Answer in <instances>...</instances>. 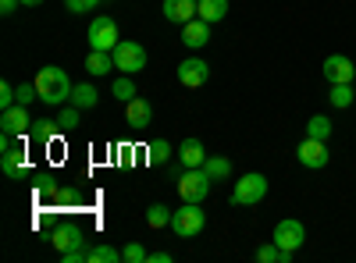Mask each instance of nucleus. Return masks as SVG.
<instances>
[{
	"label": "nucleus",
	"instance_id": "obj_34",
	"mask_svg": "<svg viewBox=\"0 0 356 263\" xmlns=\"http://www.w3.org/2000/svg\"><path fill=\"white\" fill-rule=\"evenodd\" d=\"M18 103V96H15V85L11 82H4V85H0V110H11Z\"/></svg>",
	"mask_w": 356,
	"mask_h": 263
},
{
	"label": "nucleus",
	"instance_id": "obj_13",
	"mask_svg": "<svg viewBox=\"0 0 356 263\" xmlns=\"http://www.w3.org/2000/svg\"><path fill=\"white\" fill-rule=\"evenodd\" d=\"M196 8H200V0H164V22L186 25L196 18Z\"/></svg>",
	"mask_w": 356,
	"mask_h": 263
},
{
	"label": "nucleus",
	"instance_id": "obj_37",
	"mask_svg": "<svg viewBox=\"0 0 356 263\" xmlns=\"http://www.w3.org/2000/svg\"><path fill=\"white\" fill-rule=\"evenodd\" d=\"M146 260H150V263H171V253H150V256H146Z\"/></svg>",
	"mask_w": 356,
	"mask_h": 263
},
{
	"label": "nucleus",
	"instance_id": "obj_24",
	"mask_svg": "<svg viewBox=\"0 0 356 263\" xmlns=\"http://www.w3.org/2000/svg\"><path fill=\"white\" fill-rule=\"evenodd\" d=\"M111 93L122 100V103H132L139 93H136V82H132V75H118L114 78V85H111Z\"/></svg>",
	"mask_w": 356,
	"mask_h": 263
},
{
	"label": "nucleus",
	"instance_id": "obj_18",
	"mask_svg": "<svg viewBox=\"0 0 356 263\" xmlns=\"http://www.w3.org/2000/svg\"><path fill=\"white\" fill-rule=\"evenodd\" d=\"M68 103H75L79 110H93V107L100 103L97 85H93V82H79L75 90H72V100H68Z\"/></svg>",
	"mask_w": 356,
	"mask_h": 263
},
{
	"label": "nucleus",
	"instance_id": "obj_1",
	"mask_svg": "<svg viewBox=\"0 0 356 263\" xmlns=\"http://www.w3.org/2000/svg\"><path fill=\"white\" fill-rule=\"evenodd\" d=\"M36 82V90H40V100L47 103V107H61V103H68L72 100V78H68V71L65 68H57V65H47V68H40V75L33 78Z\"/></svg>",
	"mask_w": 356,
	"mask_h": 263
},
{
	"label": "nucleus",
	"instance_id": "obj_28",
	"mask_svg": "<svg viewBox=\"0 0 356 263\" xmlns=\"http://www.w3.org/2000/svg\"><path fill=\"white\" fill-rule=\"evenodd\" d=\"M89 249H93V246H89V242H86V235H82L72 249H65V253H61V263H89Z\"/></svg>",
	"mask_w": 356,
	"mask_h": 263
},
{
	"label": "nucleus",
	"instance_id": "obj_3",
	"mask_svg": "<svg viewBox=\"0 0 356 263\" xmlns=\"http://www.w3.org/2000/svg\"><path fill=\"white\" fill-rule=\"evenodd\" d=\"M264 196H267V178L260 171L243 174V178L235 182V189H232V203H235V207H257Z\"/></svg>",
	"mask_w": 356,
	"mask_h": 263
},
{
	"label": "nucleus",
	"instance_id": "obj_14",
	"mask_svg": "<svg viewBox=\"0 0 356 263\" xmlns=\"http://www.w3.org/2000/svg\"><path fill=\"white\" fill-rule=\"evenodd\" d=\"M0 171H4L8 178H18V182L25 178V174H29V157H25L22 146H18V150H15V146L4 150V157H0Z\"/></svg>",
	"mask_w": 356,
	"mask_h": 263
},
{
	"label": "nucleus",
	"instance_id": "obj_26",
	"mask_svg": "<svg viewBox=\"0 0 356 263\" xmlns=\"http://www.w3.org/2000/svg\"><path fill=\"white\" fill-rule=\"evenodd\" d=\"M332 118H324V114H314V118L307 121V135L310 139H324V142H328V135H332Z\"/></svg>",
	"mask_w": 356,
	"mask_h": 263
},
{
	"label": "nucleus",
	"instance_id": "obj_36",
	"mask_svg": "<svg viewBox=\"0 0 356 263\" xmlns=\"http://www.w3.org/2000/svg\"><path fill=\"white\" fill-rule=\"evenodd\" d=\"M22 8V0H0V15H15Z\"/></svg>",
	"mask_w": 356,
	"mask_h": 263
},
{
	"label": "nucleus",
	"instance_id": "obj_38",
	"mask_svg": "<svg viewBox=\"0 0 356 263\" xmlns=\"http://www.w3.org/2000/svg\"><path fill=\"white\" fill-rule=\"evenodd\" d=\"M43 0H22V8H40Z\"/></svg>",
	"mask_w": 356,
	"mask_h": 263
},
{
	"label": "nucleus",
	"instance_id": "obj_8",
	"mask_svg": "<svg viewBox=\"0 0 356 263\" xmlns=\"http://www.w3.org/2000/svg\"><path fill=\"white\" fill-rule=\"evenodd\" d=\"M307 242V228L296 221V217H285V221H278L275 224V246L278 249H289V253H296Z\"/></svg>",
	"mask_w": 356,
	"mask_h": 263
},
{
	"label": "nucleus",
	"instance_id": "obj_23",
	"mask_svg": "<svg viewBox=\"0 0 356 263\" xmlns=\"http://www.w3.org/2000/svg\"><path fill=\"white\" fill-rule=\"evenodd\" d=\"M328 100H332V107H339V110L353 107V100H356L353 82H335V85H332V93H328Z\"/></svg>",
	"mask_w": 356,
	"mask_h": 263
},
{
	"label": "nucleus",
	"instance_id": "obj_12",
	"mask_svg": "<svg viewBox=\"0 0 356 263\" xmlns=\"http://www.w3.org/2000/svg\"><path fill=\"white\" fill-rule=\"evenodd\" d=\"M182 43L189 50H203L207 43H211V22H203V18H193L182 25Z\"/></svg>",
	"mask_w": 356,
	"mask_h": 263
},
{
	"label": "nucleus",
	"instance_id": "obj_33",
	"mask_svg": "<svg viewBox=\"0 0 356 263\" xmlns=\"http://www.w3.org/2000/svg\"><path fill=\"white\" fill-rule=\"evenodd\" d=\"M104 0H65V8L72 11V15H86V11H93V8H100Z\"/></svg>",
	"mask_w": 356,
	"mask_h": 263
},
{
	"label": "nucleus",
	"instance_id": "obj_30",
	"mask_svg": "<svg viewBox=\"0 0 356 263\" xmlns=\"http://www.w3.org/2000/svg\"><path fill=\"white\" fill-rule=\"evenodd\" d=\"M33 135L40 139V142H50V139H57V135H61V125H57V118L50 121H33Z\"/></svg>",
	"mask_w": 356,
	"mask_h": 263
},
{
	"label": "nucleus",
	"instance_id": "obj_29",
	"mask_svg": "<svg viewBox=\"0 0 356 263\" xmlns=\"http://www.w3.org/2000/svg\"><path fill=\"white\" fill-rule=\"evenodd\" d=\"M57 125H61V135H72V132L79 128V107L68 103L61 114H57Z\"/></svg>",
	"mask_w": 356,
	"mask_h": 263
},
{
	"label": "nucleus",
	"instance_id": "obj_16",
	"mask_svg": "<svg viewBox=\"0 0 356 263\" xmlns=\"http://www.w3.org/2000/svg\"><path fill=\"white\" fill-rule=\"evenodd\" d=\"M178 160H182V167H203L207 160V150H203V142L200 139H186L182 146H178Z\"/></svg>",
	"mask_w": 356,
	"mask_h": 263
},
{
	"label": "nucleus",
	"instance_id": "obj_10",
	"mask_svg": "<svg viewBox=\"0 0 356 263\" xmlns=\"http://www.w3.org/2000/svg\"><path fill=\"white\" fill-rule=\"evenodd\" d=\"M0 132H11V135H25V132H33V118H29V107L15 103L11 110H0Z\"/></svg>",
	"mask_w": 356,
	"mask_h": 263
},
{
	"label": "nucleus",
	"instance_id": "obj_32",
	"mask_svg": "<svg viewBox=\"0 0 356 263\" xmlns=\"http://www.w3.org/2000/svg\"><path fill=\"white\" fill-rule=\"evenodd\" d=\"M146 256H150V253H146L139 242H129V246L122 249V260H125V263H146Z\"/></svg>",
	"mask_w": 356,
	"mask_h": 263
},
{
	"label": "nucleus",
	"instance_id": "obj_11",
	"mask_svg": "<svg viewBox=\"0 0 356 263\" xmlns=\"http://www.w3.org/2000/svg\"><path fill=\"white\" fill-rule=\"evenodd\" d=\"M324 78H328L332 85L335 82H353L356 78V68L346 53H332V57H324Z\"/></svg>",
	"mask_w": 356,
	"mask_h": 263
},
{
	"label": "nucleus",
	"instance_id": "obj_35",
	"mask_svg": "<svg viewBox=\"0 0 356 263\" xmlns=\"http://www.w3.org/2000/svg\"><path fill=\"white\" fill-rule=\"evenodd\" d=\"M278 256H282V249L271 242V246H260L257 249V263H278Z\"/></svg>",
	"mask_w": 356,
	"mask_h": 263
},
{
	"label": "nucleus",
	"instance_id": "obj_7",
	"mask_svg": "<svg viewBox=\"0 0 356 263\" xmlns=\"http://www.w3.org/2000/svg\"><path fill=\"white\" fill-rule=\"evenodd\" d=\"M296 157H300V164H303V167H310V171L328 167V160H332L328 142H324V139H310V135H307L300 146H296Z\"/></svg>",
	"mask_w": 356,
	"mask_h": 263
},
{
	"label": "nucleus",
	"instance_id": "obj_15",
	"mask_svg": "<svg viewBox=\"0 0 356 263\" xmlns=\"http://www.w3.org/2000/svg\"><path fill=\"white\" fill-rule=\"evenodd\" d=\"M125 118H129L132 128H146V125L154 121V107H150V100L136 96L132 103H125Z\"/></svg>",
	"mask_w": 356,
	"mask_h": 263
},
{
	"label": "nucleus",
	"instance_id": "obj_4",
	"mask_svg": "<svg viewBox=\"0 0 356 263\" xmlns=\"http://www.w3.org/2000/svg\"><path fill=\"white\" fill-rule=\"evenodd\" d=\"M171 228L178 239H196L207 228V214L200 210V203H182V210H175V217H171Z\"/></svg>",
	"mask_w": 356,
	"mask_h": 263
},
{
	"label": "nucleus",
	"instance_id": "obj_21",
	"mask_svg": "<svg viewBox=\"0 0 356 263\" xmlns=\"http://www.w3.org/2000/svg\"><path fill=\"white\" fill-rule=\"evenodd\" d=\"M79 239H82V231H79L75 224H65V228H57L54 235H50V246H54L57 253H65V249H72Z\"/></svg>",
	"mask_w": 356,
	"mask_h": 263
},
{
	"label": "nucleus",
	"instance_id": "obj_31",
	"mask_svg": "<svg viewBox=\"0 0 356 263\" xmlns=\"http://www.w3.org/2000/svg\"><path fill=\"white\" fill-rule=\"evenodd\" d=\"M15 96H18V103H22V107H29L33 100H40L36 82H18V85H15Z\"/></svg>",
	"mask_w": 356,
	"mask_h": 263
},
{
	"label": "nucleus",
	"instance_id": "obj_20",
	"mask_svg": "<svg viewBox=\"0 0 356 263\" xmlns=\"http://www.w3.org/2000/svg\"><path fill=\"white\" fill-rule=\"evenodd\" d=\"M171 157H175V150H171L168 139H154L150 146H146V160H150L154 167H168Z\"/></svg>",
	"mask_w": 356,
	"mask_h": 263
},
{
	"label": "nucleus",
	"instance_id": "obj_2",
	"mask_svg": "<svg viewBox=\"0 0 356 263\" xmlns=\"http://www.w3.org/2000/svg\"><path fill=\"white\" fill-rule=\"evenodd\" d=\"M211 182L214 178L203 167H186L178 174V196H182V203H203L207 192H211Z\"/></svg>",
	"mask_w": 356,
	"mask_h": 263
},
{
	"label": "nucleus",
	"instance_id": "obj_27",
	"mask_svg": "<svg viewBox=\"0 0 356 263\" xmlns=\"http://www.w3.org/2000/svg\"><path fill=\"white\" fill-rule=\"evenodd\" d=\"M118 260H122V249H114L111 242L89 249V263H118Z\"/></svg>",
	"mask_w": 356,
	"mask_h": 263
},
{
	"label": "nucleus",
	"instance_id": "obj_19",
	"mask_svg": "<svg viewBox=\"0 0 356 263\" xmlns=\"http://www.w3.org/2000/svg\"><path fill=\"white\" fill-rule=\"evenodd\" d=\"M225 15H228V0H200V8H196V18L211 22V25L225 22Z\"/></svg>",
	"mask_w": 356,
	"mask_h": 263
},
{
	"label": "nucleus",
	"instance_id": "obj_22",
	"mask_svg": "<svg viewBox=\"0 0 356 263\" xmlns=\"http://www.w3.org/2000/svg\"><path fill=\"white\" fill-rule=\"evenodd\" d=\"M203 171L211 174L214 182H225V178H232V160L228 157H207L203 160Z\"/></svg>",
	"mask_w": 356,
	"mask_h": 263
},
{
	"label": "nucleus",
	"instance_id": "obj_6",
	"mask_svg": "<svg viewBox=\"0 0 356 263\" xmlns=\"http://www.w3.org/2000/svg\"><path fill=\"white\" fill-rule=\"evenodd\" d=\"M111 53H114V71H122V75H139L146 68V50L132 40H122Z\"/></svg>",
	"mask_w": 356,
	"mask_h": 263
},
{
	"label": "nucleus",
	"instance_id": "obj_5",
	"mask_svg": "<svg viewBox=\"0 0 356 263\" xmlns=\"http://www.w3.org/2000/svg\"><path fill=\"white\" fill-rule=\"evenodd\" d=\"M86 40H89V50H114L118 43H122V36H118V22L111 15L93 18V22H89Z\"/></svg>",
	"mask_w": 356,
	"mask_h": 263
},
{
	"label": "nucleus",
	"instance_id": "obj_9",
	"mask_svg": "<svg viewBox=\"0 0 356 263\" xmlns=\"http://www.w3.org/2000/svg\"><path fill=\"white\" fill-rule=\"evenodd\" d=\"M207 78H211V65H207L203 57H186V61L178 65V82H182L186 90H200Z\"/></svg>",
	"mask_w": 356,
	"mask_h": 263
},
{
	"label": "nucleus",
	"instance_id": "obj_25",
	"mask_svg": "<svg viewBox=\"0 0 356 263\" xmlns=\"http://www.w3.org/2000/svg\"><path fill=\"white\" fill-rule=\"evenodd\" d=\"M171 217H175V210H168L164 207V203H154V207H146V224H150V228H168L171 224Z\"/></svg>",
	"mask_w": 356,
	"mask_h": 263
},
{
	"label": "nucleus",
	"instance_id": "obj_17",
	"mask_svg": "<svg viewBox=\"0 0 356 263\" xmlns=\"http://www.w3.org/2000/svg\"><path fill=\"white\" fill-rule=\"evenodd\" d=\"M86 71L93 75V78L114 71V53H111V50H89V57H86Z\"/></svg>",
	"mask_w": 356,
	"mask_h": 263
}]
</instances>
